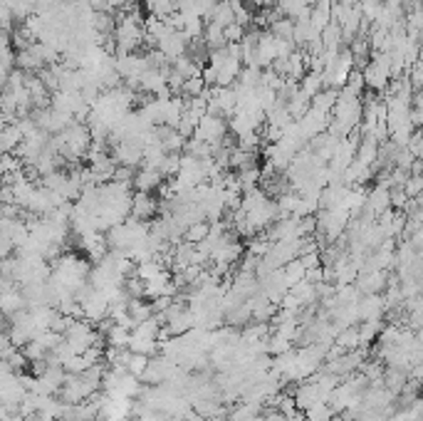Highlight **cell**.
<instances>
[{
	"mask_svg": "<svg viewBox=\"0 0 423 421\" xmlns=\"http://www.w3.org/2000/svg\"><path fill=\"white\" fill-rule=\"evenodd\" d=\"M188 157H196V159H208V157H213V147L210 144H205V142H201V139H188L186 142V149H184Z\"/></svg>",
	"mask_w": 423,
	"mask_h": 421,
	"instance_id": "cell-24",
	"label": "cell"
},
{
	"mask_svg": "<svg viewBox=\"0 0 423 421\" xmlns=\"http://www.w3.org/2000/svg\"><path fill=\"white\" fill-rule=\"evenodd\" d=\"M132 3H137V0H107V5H109V10H124V8H129Z\"/></svg>",
	"mask_w": 423,
	"mask_h": 421,
	"instance_id": "cell-30",
	"label": "cell"
},
{
	"mask_svg": "<svg viewBox=\"0 0 423 421\" xmlns=\"http://www.w3.org/2000/svg\"><path fill=\"white\" fill-rule=\"evenodd\" d=\"M112 157L119 167L139 169L141 164H144V144L134 142V139H124V142H119L112 147Z\"/></svg>",
	"mask_w": 423,
	"mask_h": 421,
	"instance_id": "cell-5",
	"label": "cell"
},
{
	"mask_svg": "<svg viewBox=\"0 0 423 421\" xmlns=\"http://www.w3.org/2000/svg\"><path fill=\"white\" fill-rule=\"evenodd\" d=\"M132 215L139 220H156V215H161V198H156L154 193H144L137 191L134 193V206Z\"/></svg>",
	"mask_w": 423,
	"mask_h": 421,
	"instance_id": "cell-9",
	"label": "cell"
},
{
	"mask_svg": "<svg viewBox=\"0 0 423 421\" xmlns=\"http://www.w3.org/2000/svg\"><path fill=\"white\" fill-rule=\"evenodd\" d=\"M300 89L307 94V97H317V94L322 92V89H327L325 87V77H322V72H307L305 77H302V82H300Z\"/></svg>",
	"mask_w": 423,
	"mask_h": 421,
	"instance_id": "cell-22",
	"label": "cell"
},
{
	"mask_svg": "<svg viewBox=\"0 0 423 421\" xmlns=\"http://www.w3.org/2000/svg\"><path fill=\"white\" fill-rule=\"evenodd\" d=\"M245 5H255V8H258V5H268V0H243Z\"/></svg>",
	"mask_w": 423,
	"mask_h": 421,
	"instance_id": "cell-31",
	"label": "cell"
},
{
	"mask_svg": "<svg viewBox=\"0 0 423 421\" xmlns=\"http://www.w3.org/2000/svg\"><path fill=\"white\" fill-rule=\"evenodd\" d=\"M208 233H210V223L208 220H201V223L191 225V228L186 230L184 240H188V243H203V240L208 238Z\"/></svg>",
	"mask_w": 423,
	"mask_h": 421,
	"instance_id": "cell-27",
	"label": "cell"
},
{
	"mask_svg": "<svg viewBox=\"0 0 423 421\" xmlns=\"http://www.w3.org/2000/svg\"><path fill=\"white\" fill-rule=\"evenodd\" d=\"M188 47H191V40L186 38V33H181V30H171L159 43V50L166 55V60H169L171 64L179 57H184V55H188Z\"/></svg>",
	"mask_w": 423,
	"mask_h": 421,
	"instance_id": "cell-8",
	"label": "cell"
},
{
	"mask_svg": "<svg viewBox=\"0 0 423 421\" xmlns=\"http://www.w3.org/2000/svg\"><path fill=\"white\" fill-rule=\"evenodd\" d=\"M144 3V8L149 10V15H154V18H171V15L179 10V0H141Z\"/></svg>",
	"mask_w": 423,
	"mask_h": 421,
	"instance_id": "cell-18",
	"label": "cell"
},
{
	"mask_svg": "<svg viewBox=\"0 0 423 421\" xmlns=\"http://www.w3.org/2000/svg\"><path fill=\"white\" fill-rule=\"evenodd\" d=\"M389 313V305H386L384 295H364L359 300V322L366 320H384Z\"/></svg>",
	"mask_w": 423,
	"mask_h": 421,
	"instance_id": "cell-10",
	"label": "cell"
},
{
	"mask_svg": "<svg viewBox=\"0 0 423 421\" xmlns=\"http://www.w3.org/2000/svg\"><path fill=\"white\" fill-rule=\"evenodd\" d=\"M203 43L210 47V52H215V50H223V47H228V45H230L228 38H225V28H220V25H215V23L205 25Z\"/></svg>",
	"mask_w": 423,
	"mask_h": 421,
	"instance_id": "cell-16",
	"label": "cell"
},
{
	"mask_svg": "<svg viewBox=\"0 0 423 421\" xmlns=\"http://www.w3.org/2000/svg\"><path fill=\"white\" fill-rule=\"evenodd\" d=\"M179 369L181 367L174 362V359H169L166 354H159V357H151V362H149V367H146L141 382L149 384V387H159V384L171 382V379L179 374Z\"/></svg>",
	"mask_w": 423,
	"mask_h": 421,
	"instance_id": "cell-3",
	"label": "cell"
},
{
	"mask_svg": "<svg viewBox=\"0 0 423 421\" xmlns=\"http://www.w3.org/2000/svg\"><path fill=\"white\" fill-rule=\"evenodd\" d=\"M344 3H349V5H359V0H344Z\"/></svg>",
	"mask_w": 423,
	"mask_h": 421,
	"instance_id": "cell-32",
	"label": "cell"
},
{
	"mask_svg": "<svg viewBox=\"0 0 423 421\" xmlns=\"http://www.w3.org/2000/svg\"><path fill=\"white\" fill-rule=\"evenodd\" d=\"M174 69H176V72H179L184 79L201 77V74H203V67H201V64L196 62V60L191 57V55H184V57L176 60V62H174Z\"/></svg>",
	"mask_w": 423,
	"mask_h": 421,
	"instance_id": "cell-21",
	"label": "cell"
},
{
	"mask_svg": "<svg viewBox=\"0 0 423 421\" xmlns=\"http://www.w3.org/2000/svg\"><path fill=\"white\" fill-rule=\"evenodd\" d=\"M129 339H132V330H129L127 325L114 322L112 327L104 332V342H107V347H129Z\"/></svg>",
	"mask_w": 423,
	"mask_h": 421,
	"instance_id": "cell-15",
	"label": "cell"
},
{
	"mask_svg": "<svg viewBox=\"0 0 423 421\" xmlns=\"http://www.w3.org/2000/svg\"><path fill=\"white\" fill-rule=\"evenodd\" d=\"M166 176L159 172V169H151V167H139L137 176H134V189L144 193H154L159 189H164Z\"/></svg>",
	"mask_w": 423,
	"mask_h": 421,
	"instance_id": "cell-11",
	"label": "cell"
},
{
	"mask_svg": "<svg viewBox=\"0 0 423 421\" xmlns=\"http://www.w3.org/2000/svg\"><path fill=\"white\" fill-rule=\"evenodd\" d=\"M228 129L230 124L225 122V117H218V114H205L198 122V129H196V139L210 144V147H220V144L228 142Z\"/></svg>",
	"mask_w": 423,
	"mask_h": 421,
	"instance_id": "cell-2",
	"label": "cell"
},
{
	"mask_svg": "<svg viewBox=\"0 0 423 421\" xmlns=\"http://www.w3.org/2000/svg\"><path fill=\"white\" fill-rule=\"evenodd\" d=\"M406 384H409V372H406V369H396V367L384 369V387L389 389V392H394L396 397L404 392Z\"/></svg>",
	"mask_w": 423,
	"mask_h": 421,
	"instance_id": "cell-14",
	"label": "cell"
},
{
	"mask_svg": "<svg viewBox=\"0 0 423 421\" xmlns=\"http://www.w3.org/2000/svg\"><path fill=\"white\" fill-rule=\"evenodd\" d=\"M354 285L361 290V295H384L391 285V275L389 270H366V273H359Z\"/></svg>",
	"mask_w": 423,
	"mask_h": 421,
	"instance_id": "cell-6",
	"label": "cell"
},
{
	"mask_svg": "<svg viewBox=\"0 0 423 421\" xmlns=\"http://www.w3.org/2000/svg\"><path fill=\"white\" fill-rule=\"evenodd\" d=\"M354 69H356L354 55H351L349 47H344L334 60H332V62L325 64V72H322V77H325V87L327 89H342L346 82H349V77H351Z\"/></svg>",
	"mask_w": 423,
	"mask_h": 421,
	"instance_id": "cell-1",
	"label": "cell"
},
{
	"mask_svg": "<svg viewBox=\"0 0 423 421\" xmlns=\"http://www.w3.org/2000/svg\"><path fill=\"white\" fill-rule=\"evenodd\" d=\"M23 139L25 134L18 129V124H5L3 132H0V149H3V154H15L20 144H23Z\"/></svg>",
	"mask_w": 423,
	"mask_h": 421,
	"instance_id": "cell-13",
	"label": "cell"
},
{
	"mask_svg": "<svg viewBox=\"0 0 423 421\" xmlns=\"http://www.w3.org/2000/svg\"><path fill=\"white\" fill-rule=\"evenodd\" d=\"M260 288H263V295L268 300H273L275 305H280L285 300V295L290 293V283L285 278V270H273L270 275L260 278Z\"/></svg>",
	"mask_w": 423,
	"mask_h": 421,
	"instance_id": "cell-7",
	"label": "cell"
},
{
	"mask_svg": "<svg viewBox=\"0 0 423 421\" xmlns=\"http://www.w3.org/2000/svg\"><path fill=\"white\" fill-rule=\"evenodd\" d=\"M404 191L409 193L411 198H416L419 193H423V174H411L409 181H406Z\"/></svg>",
	"mask_w": 423,
	"mask_h": 421,
	"instance_id": "cell-29",
	"label": "cell"
},
{
	"mask_svg": "<svg viewBox=\"0 0 423 421\" xmlns=\"http://www.w3.org/2000/svg\"><path fill=\"white\" fill-rule=\"evenodd\" d=\"M282 270H285V278H287V283H290V288H292V285L300 283V280H305V278H307V265L302 263L300 258L290 260V263H287Z\"/></svg>",
	"mask_w": 423,
	"mask_h": 421,
	"instance_id": "cell-23",
	"label": "cell"
},
{
	"mask_svg": "<svg viewBox=\"0 0 423 421\" xmlns=\"http://www.w3.org/2000/svg\"><path fill=\"white\" fill-rule=\"evenodd\" d=\"M205 79L203 77H191V79H186L184 82V87H181V97H186V99H193V97H201V94L205 92Z\"/></svg>",
	"mask_w": 423,
	"mask_h": 421,
	"instance_id": "cell-25",
	"label": "cell"
},
{
	"mask_svg": "<svg viewBox=\"0 0 423 421\" xmlns=\"http://www.w3.org/2000/svg\"><path fill=\"white\" fill-rule=\"evenodd\" d=\"M386 211H391V189L384 186V184H376L371 191H366V203L361 215H366L371 220H379Z\"/></svg>",
	"mask_w": 423,
	"mask_h": 421,
	"instance_id": "cell-4",
	"label": "cell"
},
{
	"mask_svg": "<svg viewBox=\"0 0 423 421\" xmlns=\"http://www.w3.org/2000/svg\"><path fill=\"white\" fill-rule=\"evenodd\" d=\"M384 320H366V322H359V335H361V344L364 347H371V344L379 339L381 330H384Z\"/></svg>",
	"mask_w": 423,
	"mask_h": 421,
	"instance_id": "cell-20",
	"label": "cell"
},
{
	"mask_svg": "<svg viewBox=\"0 0 423 421\" xmlns=\"http://www.w3.org/2000/svg\"><path fill=\"white\" fill-rule=\"evenodd\" d=\"M273 30L278 38H285V40H295V20L292 18H280L278 23L273 25Z\"/></svg>",
	"mask_w": 423,
	"mask_h": 421,
	"instance_id": "cell-28",
	"label": "cell"
},
{
	"mask_svg": "<svg viewBox=\"0 0 423 421\" xmlns=\"http://www.w3.org/2000/svg\"><path fill=\"white\" fill-rule=\"evenodd\" d=\"M174 421H176V419H174Z\"/></svg>",
	"mask_w": 423,
	"mask_h": 421,
	"instance_id": "cell-33",
	"label": "cell"
},
{
	"mask_svg": "<svg viewBox=\"0 0 423 421\" xmlns=\"http://www.w3.org/2000/svg\"><path fill=\"white\" fill-rule=\"evenodd\" d=\"M149 362H151V357L149 354H139V352H132V357H129V364H127V369H129V374H134V377H144V372H146V367H149Z\"/></svg>",
	"mask_w": 423,
	"mask_h": 421,
	"instance_id": "cell-26",
	"label": "cell"
},
{
	"mask_svg": "<svg viewBox=\"0 0 423 421\" xmlns=\"http://www.w3.org/2000/svg\"><path fill=\"white\" fill-rule=\"evenodd\" d=\"M154 305L149 303V300L144 298H134L132 305H129V318L134 320V327H137L139 322H146L149 318H154Z\"/></svg>",
	"mask_w": 423,
	"mask_h": 421,
	"instance_id": "cell-19",
	"label": "cell"
},
{
	"mask_svg": "<svg viewBox=\"0 0 423 421\" xmlns=\"http://www.w3.org/2000/svg\"><path fill=\"white\" fill-rule=\"evenodd\" d=\"M334 344L342 349V352H354V349H361V335H359V325H351V327H344L337 332Z\"/></svg>",
	"mask_w": 423,
	"mask_h": 421,
	"instance_id": "cell-12",
	"label": "cell"
},
{
	"mask_svg": "<svg viewBox=\"0 0 423 421\" xmlns=\"http://www.w3.org/2000/svg\"><path fill=\"white\" fill-rule=\"evenodd\" d=\"M208 23H215V25H220V28H228V25L235 23V10H233V5H230V0H218V3H215Z\"/></svg>",
	"mask_w": 423,
	"mask_h": 421,
	"instance_id": "cell-17",
	"label": "cell"
}]
</instances>
